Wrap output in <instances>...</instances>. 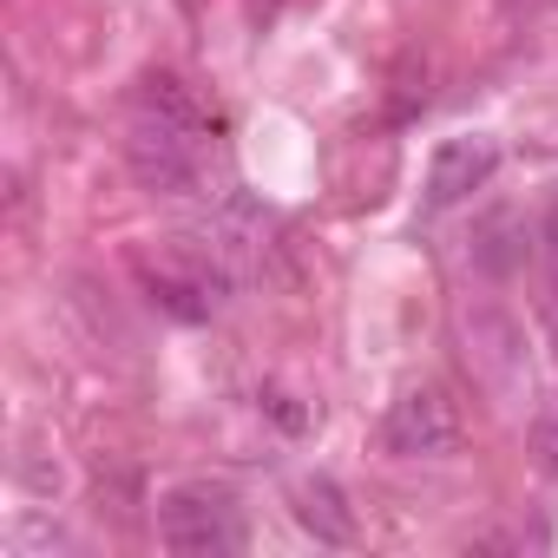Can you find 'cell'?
<instances>
[{
  "instance_id": "6da1fadb",
  "label": "cell",
  "mask_w": 558,
  "mask_h": 558,
  "mask_svg": "<svg viewBox=\"0 0 558 558\" xmlns=\"http://www.w3.org/2000/svg\"><path fill=\"white\" fill-rule=\"evenodd\" d=\"M125 165L151 197H191L204 184V125H184V119L138 106V119L125 132Z\"/></svg>"
},
{
  "instance_id": "52a82bcc",
  "label": "cell",
  "mask_w": 558,
  "mask_h": 558,
  "mask_svg": "<svg viewBox=\"0 0 558 558\" xmlns=\"http://www.w3.org/2000/svg\"><path fill=\"white\" fill-rule=\"evenodd\" d=\"M466 256H473V269L480 276H512V269H525V256H532V236H525V217L519 210H486L480 223H473V243H466Z\"/></svg>"
},
{
  "instance_id": "9c48e42d",
  "label": "cell",
  "mask_w": 558,
  "mask_h": 558,
  "mask_svg": "<svg viewBox=\"0 0 558 558\" xmlns=\"http://www.w3.org/2000/svg\"><path fill=\"white\" fill-rule=\"evenodd\" d=\"M138 106H145V112H165V119H184V125H204V106H197L171 73H145V80H138Z\"/></svg>"
},
{
  "instance_id": "ba28073f",
  "label": "cell",
  "mask_w": 558,
  "mask_h": 558,
  "mask_svg": "<svg viewBox=\"0 0 558 558\" xmlns=\"http://www.w3.org/2000/svg\"><path fill=\"white\" fill-rule=\"evenodd\" d=\"M296 525L316 545H355V506H349V493L329 473H316V480L296 486Z\"/></svg>"
},
{
  "instance_id": "3957f363",
  "label": "cell",
  "mask_w": 558,
  "mask_h": 558,
  "mask_svg": "<svg viewBox=\"0 0 558 558\" xmlns=\"http://www.w3.org/2000/svg\"><path fill=\"white\" fill-rule=\"evenodd\" d=\"M191 256H204L210 269H223L230 283H250L269 256V217L250 197H217L197 223H191Z\"/></svg>"
},
{
  "instance_id": "8fae6325",
  "label": "cell",
  "mask_w": 558,
  "mask_h": 558,
  "mask_svg": "<svg viewBox=\"0 0 558 558\" xmlns=\"http://www.w3.org/2000/svg\"><path fill=\"white\" fill-rule=\"evenodd\" d=\"M545 250H551V263H558V197H551V210H545Z\"/></svg>"
},
{
  "instance_id": "7a4b0ae2",
  "label": "cell",
  "mask_w": 558,
  "mask_h": 558,
  "mask_svg": "<svg viewBox=\"0 0 558 558\" xmlns=\"http://www.w3.org/2000/svg\"><path fill=\"white\" fill-rule=\"evenodd\" d=\"M158 538L178 558H230V551H243V512L223 486L184 480L158 499Z\"/></svg>"
},
{
  "instance_id": "30bf717a",
  "label": "cell",
  "mask_w": 558,
  "mask_h": 558,
  "mask_svg": "<svg viewBox=\"0 0 558 558\" xmlns=\"http://www.w3.org/2000/svg\"><path fill=\"white\" fill-rule=\"evenodd\" d=\"M532 453H538V466H545V473H558V408L532 414Z\"/></svg>"
},
{
  "instance_id": "8992f818",
  "label": "cell",
  "mask_w": 558,
  "mask_h": 558,
  "mask_svg": "<svg viewBox=\"0 0 558 558\" xmlns=\"http://www.w3.org/2000/svg\"><path fill=\"white\" fill-rule=\"evenodd\" d=\"M499 171V145L493 138H447L427 165V210H453L473 191H486V178Z\"/></svg>"
},
{
  "instance_id": "277c9868",
  "label": "cell",
  "mask_w": 558,
  "mask_h": 558,
  "mask_svg": "<svg viewBox=\"0 0 558 558\" xmlns=\"http://www.w3.org/2000/svg\"><path fill=\"white\" fill-rule=\"evenodd\" d=\"M460 336H466V368L499 395V401H519L525 395V329L499 310V303H473L460 316Z\"/></svg>"
},
{
  "instance_id": "5b68a950",
  "label": "cell",
  "mask_w": 558,
  "mask_h": 558,
  "mask_svg": "<svg viewBox=\"0 0 558 558\" xmlns=\"http://www.w3.org/2000/svg\"><path fill=\"white\" fill-rule=\"evenodd\" d=\"M381 447L395 460H447L460 447V414L440 388H408L388 421H381Z\"/></svg>"
}]
</instances>
